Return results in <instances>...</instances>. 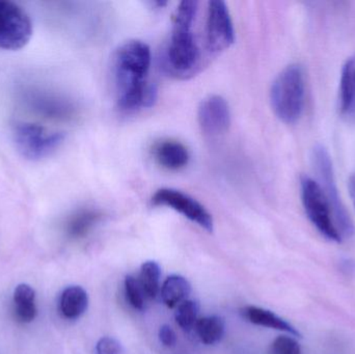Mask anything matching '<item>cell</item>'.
<instances>
[{"label": "cell", "instance_id": "6da1fadb", "mask_svg": "<svg viewBox=\"0 0 355 354\" xmlns=\"http://www.w3.org/2000/svg\"><path fill=\"white\" fill-rule=\"evenodd\" d=\"M150 66L151 50L144 42H126L116 50L112 72L121 112L131 114L157 101V89L147 80Z\"/></svg>", "mask_w": 355, "mask_h": 354}, {"label": "cell", "instance_id": "7a4b0ae2", "mask_svg": "<svg viewBox=\"0 0 355 354\" xmlns=\"http://www.w3.org/2000/svg\"><path fill=\"white\" fill-rule=\"evenodd\" d=\"M198 12V2L185 0L178 6L170 45L166 54V67L178 78H188L200 68V52L192 33Z\"/></svg>", "mask_w": 355, "mask_h": 354}, {"label": "cell", "instance_id": "3957f363", "mask_svg": "<svg viewBox=\"0 0 355 354\" xmlns=\"http://www.w3.org/2000/svg\"><path fill=\"white\" fill-rule=\"evenodd\" d=\"M270 102L282 122L294 124L300 120L306 102V79L300 64H289L277 75L271 87Z\"/></svg>", "mask_w": 355, "mask_h": 354}, {"label": "cell", "instance_id": "277c9868", "mask_svg": "<svg viewBox=\"0 0 355 354\" xmlns=\"http://www.w3.org/2000/svg\"><path fill=\"white\" fill-rule=\"evenodd\" d=\"M302 201L304 211L313 226L329 240L341 243L343 241L337 224L333 207L318 181L302 177L300 181Z\"/></svg>", "mask_w": 355, "mask_h": 354}, {"label": "cell", "instance_id": "5b68a950", "mask_svg": "<svg viewBox=\"0 0 355 354\" xmlns=\"http://www.w3.org/2000/svg\"><path fill=\"white\" fill-rule=\"evenodd\" d=\"M15 145L23 157L33 161L51 155L64 143V135L50 132L45 127L33 123H17L12 131Z\"/></svg>", "mask_w": 355, "mask_h": 354}, {"label": "cell", "instance_id": "8992f818", "mask_svg": "<svg viewBox=\"0 0 355 354\" xmlns=\"http://www.w3.org/2000/svg\"><path fill=\"white\" fill-rule=\"evenodd\" d=\"M312 160L319 178L318 183L333 207L336 224L342 239L352 236L354 233V226L339 197V191H338L335 176H334L333 163L329 153L322 145H316L313 150Z\"/></svg>", "mask_w": 355, "mask_h": 354}, {"label": "cell", "instance_id": "52a82bcc", "mask_svg": "<svg viewBox=\"0 0 355 354\" xmlns=\"http://www.w3.org/2000/svg\"><path fill=\"white\" fill-rule=\"evenodd\" d=\"M31 35L29 15L18 4L0 0V49H21L28 44Z\"/></svg>", "mask_w": 355, "mask_h": 354}, {"label": "cell", "instance_id": "ba28073f", "mask_svg": "<svg viewBox=\"0 0 355 354\" xmlns=\"http://www.w3.org/2000/svg\"><path fill=\"white\" fill-rule=\"evenodd\" d=\"M151 201L154 206L171 208L204 230L213 232L214 222L212 215L202 204L190 195L177 189L162 188L154 193Z\"/></svg>", "mask_w": 355, "mask_h": 354}, {"label": "cell", "instance_id": "9c48e42d", "mask_svg": "<svg viewBox=\"0 0 355 354\" xmlns=\"http://www.w3.org/2000/svg\"><path fill=\"white\" fill-rule=\"evenodd\" d=\"M235 41L233 22L227 4L210 1L206 21V46L210 53L225 51Z\"/></svg>", "mask_w": 355, "mask_h": 354}, {"label": "cell", "instance_id": "30bf717a", "mask_svg": "<svg viewBox=\"0 0 355 354\" xmlns=\"http://www.w3.org/2000/svg\"><path fill=\"white\" fill-rule=\"evenodd\" d=\"M198 120L205 134L210 136L223 134L231 124L229 104L220 96L206 98L198 107Z\"/></svg>", "mask_w": 355, "mask_h": 354}, {"label": "cell", "instance_id": "8fae6325", "mask_svg": "<svg viewBox=\"0 0 355 354\" xmlns=\"http://www.w3.org/2000/svg\"><path fill=\"white\" fill-rule=\"evenodd\" d=\"M26 102L35 112L48 118H68L74 114V106L71 102L52 94L42 91H28Z\"/></svg>", "mask_w": 355, "mask_h": 354}, {"label": "cell", "instance_id": "7c38bea8", "mask_svg": "<svg viewBox=\"0 0 355 354\" xmlns=\"http://www.w3.org/2000/svg\"><path fill=\"white\" fill-rule=\"evenodd\" d=\"M339 91L340 114L346 122L355 124V53L342 69Z\"/></svg>", "mask_w": 355, "mask_h": 354}, {"label": "cell", "instance_id": "4fadbf2b", "mask_svg": "<svg viewBox=\"0 0 355 354\" xmlns=\"http://www.w3.org/2000/svg\"><path fill=\"white\" fill-rule=\"evenodd\" d=\"M156 162L168 170H179L189 162V152L183 143L177 141H159L153 148Z\"/></svg>", "mask_w": 355, "mask_h": 354}, {"label": "cell", "instance_id": "5bb4252c", "mask_svg": "<svg viewBox=\"0 0 355 354\" xmlns=\"http://www.w3.org/2000/svg\"><path fill=\"white\" fill-rule=\"evenodd\" d=\"M241 315L250 324L281 330V332L287 333L290 336L302 338V334L297 328H294L289 322L286 321L285 319L269 310L250 306V307H245L241 310Z\"/></svg>", "mask_w": 355, "mask_h": 354}, {"label": "cell", "instance_id": "9a60e30c", "mask_svg": "<svg viewBox=\"0 0 355 354\" xmlns=\"http://www.w3.org/2000/svg\"><path fill=\"white\" fill-rule=\"evenodd\" d=\"M87 307H89V295L81 287H68L60 295V313L67 319H78L85 313Z\"/></svg>", "mask_w": 355, "mask_h": 354}, {"label": "cell", "instance_id": "2e32d148", "mask_svg": "<svg viewBox=\"0 0 355 354\" xmlns=\"http://www.w3.org/2000/svg\"><path fill=\"white\" fill-rule=\"evenodd\" d=\"M15 312L17 318L23 324H29L37 317L35 292L33 287L27 284H20L14 292Z\"/></svg>", "mask_w": 355, "mask_h": 354}, {"label": "cell", "instance_id": "e0dca14e", "mask_svg": "<svg viewBox=\"0 0 355 354\" xmlns=\"http://www.w3.org/2000/svg\"><path fill=\"white\" fill-rule=\"evenodd\" d=\"M191 292V286L189 282L183 276L173 274L164 281L162 287V301L166 307H178L180 303L187 301Z\"/></svg>", "mask_w": 355, "mask_h": 354}, {"label": "cell", "instance_id": "ac0fdd59", "mask_svg": "<svg viewBox=\"0 0 355 354\" xmlns=\"http://www.w3.org/2000/svg\"><path fill=\"white\" fill-rule=\"evenodd\" d=\"M194 328L200 342L214 345L220 342L225 335V321L218 316H208L198 319Z\"/></svg>", "mask_w": 355, "mask_h": 354}, {"label": "cell", "instance_id": "d6986e66", "mask_svg": "<svg viewBox=\"0 0 355 354\" xmlns=\"http://www.w3.org/2000/svg\"><path fill=\"white\" fill-rule=\"evenodd\" d=\"M160 276H162V270L156 262L148 261L141 265L139 278L137 280L147 299H156L159 293Z\"/></svg>", "mask_w": 355, "mask_h": 354}, {"label": "cell", "instance_id": "ffe728a7", "mask_svg": "<svg viewBox=\"0 0 355 354\" xmlns=\"http://www.w3.org/2000/svg\"><path fill=\"white\" fill-rule=\"evenodd\" d=\"M102 214L98 210L83 209L77 212L68 224V233L75 238L87 235L101 220Z\"/></svg>", "mask_w": 355, "mask_h": 354}, {"label": "cell", "instance_id": "44dd1931", "mask_svg": "<svg viewBox=\"0 0 355 354\" xmlns=\"http://www.w3.org/2000/svg\"><path fill=\"white\" fill-rule=\"evenodd\" d=\"M198 311L200 306L196 301H185L180 303L175 313L178 326L185 332H190L198 321Z\"/></svg>", "mask_w": 355, "mask_h": 354}, {"label": "cell", "instance_id": "7402d4cb", "mask_svg": "<svg viewBox=\"0 0 355 354\" xmlns=\"http://www.w3.org/2000/svg\"><path fill=\"white\" fill-rule=\"evenodd\" d=\"M125 292H126L127 301L137 310L145 309V297L143 289L139 285V280L128 276L125 280Z\"/></svg>", "mask_w": 355, "mask_h": 354}, {"label": "cell", "instance_id": "603a6c76", "mask_svg": "<svg viewBox=\"0 0 355 354\" xmlns=\"http://www.w3.org/2000/svg\"><path fill=\"white\" fill-rule=\"evenodd\" d=\"M269 354H302V347L292 337L281 336L273 341Z\"/></svg>", "mask_w": 355, "mask_h": 354}, {"label": "cell", "instance_id": "cb8c5ba5", "mask_svg": "<svg viewBox=\"0 0 355 354\" xmlns=\"http://www.w3.org/2000/svg\"><path fill=\"white\" fill-rule=\"evenodd\" d=\"M97 354H122V346L116 339L104 337L98 341Z\"/></svg>", "mask_w": 355, "mask_h": 354}, {"label": "cell", "instance_id": "d4e9b609", "mask_svg": "<svg viewBox=\"0 0 355 354\" xmlns=\"http://www.w3.org/2000/svg\"><path fill=\"white\" fill-rule=\"evenodd\" d=\"M159 339L160 342L164 344V346L174 347L177 343V337L174 330L171 326H162L159 330Z\"/></svg>", "mask_w": 355, "mask_h": 354}, {"label": "cell", "instance_id": "484cf974", "mask_svg": "<svg viewBox=\"0 0 355 354\" xmlns=\"http://www.w3.org/2000/svg\"><path fill=\"white\" fill-rule=\"evenodd\" d=\"M348 188H349L350 197H352V203L355 207V174L350 177Z\"/></svg>", "mask_w": 355, "mask_h": 354}]
</instances>
